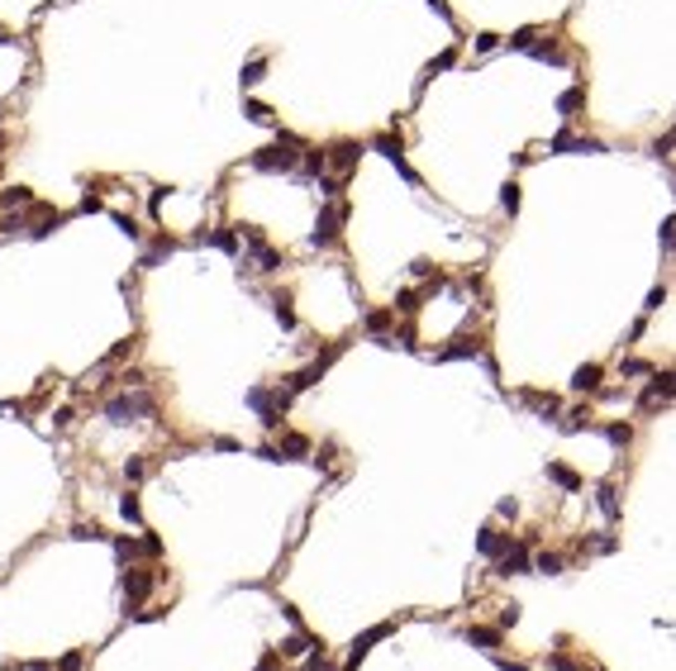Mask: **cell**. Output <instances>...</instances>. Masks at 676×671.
Masks as SVG:
<instances>
[{"label":"cell","instance_id":"obj_7","mask_svg":"<svg viewBox=\"0 0 676 671\" xmlns=\"http://www.w3.org/2000/svg\"><path fill=\"white\" fill-rule=\"evenodd\" d=\"M462 638L476 643V647H500V628H467Z\"/></svg>","mask_w":676,"mask_h":671},{"label":"cell","instance_id":"obj_1","mask_svg":"<svg viewBox=\"0 0 676 671\" xmlns=\"http://www.w3.org/2000/svg\"><path fill=\"white\" fill-rule=\"evenodd\" d=\"M286 400H291V391H248V405L262 414V424H281V414H286Z\"/></svg>","mask_w":676,"mask_h":671},{"label":"cell","instance_id":"obj_24","mask_svg":"<svg viewBox=\"0 0 676 671\" xmlns=\"http://www.w3.org/2000/svg\"><path fill=\"white\" fill-rule=\"evenodd\" d=\"M495 667L500 671H529V667H519V662H505V657H495Z\"/></svg>","mask_w":676,"mask_h":671},{"label":"cell","instance_id":"obj_19","mask_svg":"<svg viewBox=\"0 0 676 671\" xmlns=\"http://www.w3.org/2000/svg\"><path fill=\"white\" fill-rule=\"evenodd\" d=\"M333 162H338V167H343V172H348L352 162H357V148H338V158H333Z\"/></svg>","mask_w":676,"mask_h":671},{"label":"cell","instance_id":"obj_4","mask_svg":"<svg viewBox=\"0 0 676 671\" xmlns=\"http://www.w3.org/2000/svg\"><path fill=\"white\" fill-rule=\"evenodd\" d=\"M524 571H529V548L510 543V548L500 552V562H495V576H524Z\"/></svg>","mask_w":676,"mask_h":671},{"label":"cell","instance_id":"obj_5","mask_svg":"<svg viewBox=\"0 0 676 671\" xmlns=\"http://www.w3.org/2000/svg\"><path fill=\"white\" fill-rule=\"evenodd\" d=\"M476 548H481V557H500L505 548H510V534H500V529H481V538H476Z\"/></svg>","mask_w":676,"mask_h":671},{"label":"cell","instance_id":"obj_3","mask_svg":"<svg viewBox=\"0 0 676 671\" xmlns=\"http://www.w3.org/2000/svg\"><path fill=\"white\" fill-rule=\"evenodd\" d=\"M153 586H158V571H124V600H129V610L143 605Z\"/></svg>","mask_w":676,"mask_h":671},{"label":"cell","instance_id":"obj_23","mask_svg":"<svg viewBox=\"0 0 676 671\" xmlns=\"http://www.w3.org/2000/svg\"><path fill=\"white\" fill-rule=\"evenodd\" d=\"M62 671H82V652H67L62 657Z\"/></svg>","mask_w":676,"mask_h":671},{"label":"cell","instance_id":"obj_12","mask_svg":"<svg viewBox=\"0 0 676 671\" xmlns=\"http://www.w3.org/2000/svg\"><path fill=\"white\" fill-rule=\"evenodd\" d=\"M548 476H553L557 485H567V490H576V485H581V476H576V472H567V467H548Z\"/></svg>","mask_w":676,"mask_h":671},{"label":"cell","instance_id":"obj_6","mask_svg":"<svg viewBox=\"0 0 676 671\" xmlns=\"http://www.w3.org/2000/svg\"><path fill=\"white\" fill-rule=\"evenodd\" d=\"M529 571H543V576H562V557H557V552H539V557H529Z\"/></svg>","mask_w":676,"mask_h":671},{"label":"cell","instance_id":"obj_18","mask_svg":"<svg viewBox=\"0 0 676 671\" xmlns=\"http://www.w3.org/2000/svg\"><path fill=\"white\" fill-rule=\"evenodd\" d=\"M510 624H519V605H514V600L500 610V628H510Z\"/></svg>","mask_w":676,"mask_h":671},{"label":"cell","instance_id":"obj_9","mask_svg":"<svg viewBox=\"0 0 676 671\" xmlns=\"http://www.w3.org/2000/svg\"><path fill=\"white\" fill-rule=\"evenodd\" d=\"M519 400L534 405V409H543V414H557V400H553V395H543V391H519Z\"/></svg>","mask_w":676,"mask_h":671},{"label":"cell","instance_id":"obj_17","mask_svg":"<svg viewBox=\"0 0 676 671\" xmlns=\"http://www.w3.org/2000/svg\"><path fill=\"white\" fill-rule=\"evenodd\" d=\"M305 671H333V667H329V662H324V647H320V652H310V662H305Z\"/></svg>","mask_w":676,"mask_h":671},{"label":"cell","instance_id":"obj_16","mask_svg":"<svg viewBox=\"0 0 676 671\" xmlns=\"http://www.w3.org/2000/svg\"><path fill=\"white\" fill-rule=\"evenodd\" d=\"M396 319V315H391V310H381V315H372V319H367V333H381V329H386V324Z\"/></svg>","mask_w":676,"mask_h":671},{"label":"cell","instance_id":"obj_22","mask_svg":"<svg viewBox=\"0 0 676 671\" xmlns=\"http://www.w3.org/2000/svg\"><path fill=\"white\" fill-rule=\"evenodd\" d=\"M143 472H148L143 462H129V467H124V476H129V481H143Z\"/></svg>","mask_w":676,"mask_h":671},{"label":"cell","instance_id":"obj_25","mask_svg":"<svg viewBox=\"0 0 676 671\" xmlns=\"http://www.w3.org/2000/svg\"><path fill=\"white\" fill-rule=\"evenodd\" d=\"M257 671H276V657H262V667Z\"/></svg>","mask_w":676,"mask_h":671},{"label":"cell","instance_id":"obj_15","mask_svg":"<svg viewBox=\"0 0 676 671\" xmlns=\"http://www.w3.org/2000/svg\"><path fill=\"white\" fill-rule=\"evenodd\" d=\"M548 671H586V667H576L567 652H557V657H548Z\"/></svg>","mask_w":676,"mask_h":671},{"label":"cell","instance_id":"obj_20","mask_svg":"<svg viewBox=\"0 0 676 671\" xmlns=\"http://www.w3.org/2000/svg\"><path fill=\"white\" fill-rule=\"evenodd\" d=\"M119 510H124V519H138V500H134V495H124V500H119Z\"/></svg>","mask_w":676,"mask_h":671},{"label":"cell","instance_id":"obj_8","mask_svg":"<svg viewBox=\"0 0 676 671\" xmlns=\"http://www.w3.org/2000/svg\"><path fill=\"white\" fill-rule=\"evenodd\" d=\"M571 386H576V391H595V386H600V367H576V376H571Z\"/></svg>","mask_w":676,"mask_h":671},{"label":"cell","instance_id":"obj_14","mask_svg":"<svg viewBox=\"0 0 676 671\" xmlns=\"http://www.w3.org/2000/svg\"><path fill=\"white\" fill-rule=\"evenodd\" d=\"M281 448H286L291 457H305V453H310V443H305L300 433H286V438H281Z\"/></svg>","mask_w":676,"mask_h":671},{"label":"cell","instance_id":"obj_11","mask_svg":"<svg viewBox=\"0 0 676 671\" xmlns=\"http://www.w3.org/2000/svg\"><path fill=\"white\" fill-rule=\"evenodd\" d=\"M438 357H443V362H453V357H476V343H467V338H458L453 348H443V352H438Z\"/></svg>","mask_w":676,"mask_h":671},{"label":"cell","instance_id":"obj_2","mask_svg":"<svg viewBox=\"0 0 676 671\" xmlns=\"http://www.w3.org/2000/svg\"><path fill=\"white\" fill-rule=\"evenodd\" d=\"M396 633V624H377V628H367L362 638H352V647H348V662H343V671H357V662L372 652V643H381V638H391Z\"/></svg>","mask_w":676,"mask_h":671},{"label":"cell","instance_id":"obj_21","mask_svg":"<svg viewBox=\"0 0 676 671\" xmlns=\"http://www.w3.org/2000/svg\"><path fill=\"white\" fill-rule=\"evenodd\" d=\"M610 438H615V443H619V448H624V443H629L633 433H629V424H615V429H610Z\"/></svg>","mask_w":676,"mask_h":671},{"label":"cell","instance_id":"obj_10","mask_svg":"<svg viewBox=\"0 0 676 671\" xmlns=\"http://www.w3.org/2000/svg\"><path fill=\"white\" fill-rule=\"evenodd\" d=\"M305 652H310V633H305V628L291 633V638L281 643V657H305Z\"/></svg>","mask_w":676,"mask_h":671},{"label":"cell","instance_id":"obj_13","mask_svg":"<svg viewBox=\"0 0 676 671\" xmlns=\"http://www.w3.org/2000/svg\"><path fill=\"white\" fill-rule=\"evenodd\" d=\"M600 510L610 519H619V500H615V485H600Z\"/></svg>","mask_w":676,"mask_h":671}]
</instances>
